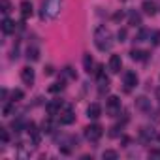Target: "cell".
<instances>
[{
	"label": "cell",
	"mask_w": 160,
	"mask_h": 160,
	"mask_svg": "<svg viewBox=\"0 0 160 160\" xmlns=\"http://www.w3.org/2000/svg\"><path fill=\"white\" fill-rule=\"evenodd\" d=\"M94 43L100 51H109L111 45H113V34L109 28L106 27H98L96 32H94Z\"/></svg>",
	"instance_id": "cell-1"
},
{
	"label": "cell",
	"mask_w": 160,
	"mask_h": 160,
	"mask_svg": "<svg viewBox=\"0 0 160 160\" xmlns=\"http://www.w3.org/2000/svg\"><path fill=\"white\" fill-rule=\"evenodd\" d=\"M106 113L109 117H117L121 113V100L117 96H109L106 100Z\"/></svg>",
	"instance_id": "cell-2"
},
{
	"label": "cell",
	"mask_w": 160,
	"mask_h": 160,
	"mask_svg": "<svg viewBox=\"0 0 160 160\" xmlns=\"http://www.w3.org/2000/svg\"><path fill=\"white\" fill-rule=\"evenodd\" d=\"M83 134H85V138H87L89 141H98V139L102 138V134H104V128H102L100 124H89V126L83 130Z\"/></svg>",
	"instance_id": "cell-3"
},
{
	"label": "cell",
	"mask_w": 160,
	"mask_h": 160,
	"mask_svg": "<svg viewBox=\"0 0 160 160\" xmlns=\"http://www.w3.org/2000/svg\"><path fill=\"white\" fill-rule=\"evenodd\" d=\"M45 10L49 12L51 17H55L58 13V10H60V0H45V2H43V12Z\"/></svg>",
	"instance_id": "cell-4"
},
{
	"label": "cell",
	"mask_w": 160,
	"mask_h": 160,
	"mask_svg": "<svg viewBox=\"0 0 160 160\" xmlns=\"http://www.w3.org/2000/svg\"><path fill=\"white\" fill-rule=\"evenodd\" d=\"M73 121H75V115H73V111L70 108H66V109H62L58 113V122L60 124H72Z\"/></svg>",
	"instance_id": "cell-5"
},
{
	"label": "cell",
	"mask_w": 160,
	"mask_h": 160,
	"mask_svg": "<svg viewBox=\"0 0 160 160\" xmlns=\"http://www.w3.org/2000/svg\"><path fill=\"white\" fill-rule=\"evenodd\" d=\"M96 75H98V89H100V92L108 91V89H109V79H108V75L102 72V66H98Z\"/></svg>",
	"instance_id": "cell-6"
},
{
	"label": "cell",
	"mask_w": 160,
	"mask_h": 160,
	"mask_svg": "<svg viewBox=\"0 0 160 160\" xmlns=\"http://www.w3.org/2000/svg\"><path fill=\"white\" fill-rule=\"evenodd\" d=\"M124 87H126V91H130V89H134L136 85H138V75H136V72H124Z\"/></svg>",
	"instance_id": "cell-7"
},
{
	"label": "cell",
	"mask_w": 160,
	"mask_h": 160,
	"mask_svg": "<svg viewBox=\"0 0 160 160\" xmlns=\"http://www.w3.org/2000/svg\"><path fill=\"white\" fill-rule=\"evenodd\" d=\"M21 79H23V83H27V85H32V83H34V79H36V75H34V70H32L30 66H25V68L21 70Z\"/></svg>",
	"instance_id": "cell-8"
},
{
	"label": "cell",
	"mask_w": 160,
	"mask_h": 160,
	"mask_svg": "<svg viewBox=\"0 0 160 160\" xmlns=\"http://www.w3.org/2000/svg\"><path fill=\"white\" fill-rule=\"evenodd\" d=\"M121 68H122V58L119 55H111V58H109V72L111 73H119Z\"/></svg>",
	"instance_id": "cell-9"
},
{
	"label": "cell",
	"mask_w": 160,
	"mask_h": 160,
	"mask_svg": "<svg viewBox=\"0 0 160 160\" xmlns=\"http://www.w3.org/2000/svg\"><path fill=\"white\" fill-rule=\"evenodd\" d=\"M27 132H28V136H32V143H34V145H38V143H40V130L36 128V124H34V122L27 124Z\"/></svg>",
	"instance_id": "cell-10"
},
{
	"label": "cell",
	"mask_w": 160,
	"mask_h": 160,
	"mask_svg": "<svg viewBox=\"0 0 160 160\" xmlns=\"http://www.w3.org/2000/svg\"><path fill=\"white\" fill-rule=\"evenodd\" d=\"M60 111H62V102L60 100H55V102L47 104V113L49 115H58Z\"/></svg>",
	"instance_id": "cell-11"
},
{
	"label": "cell",
	"mask_w": 160,
	"mask_h": 160,
	"mask_svg": "<svg viewBox=\"0 0 160 160\" xmlns=\"http://www.w3.org/2000/svg\"><path fill=\"white\" fill-rule=\"evenodd\" d=\"M87 115L91 117V119H98L100 115H102V108H100V104H91L89 106V109H87Z\"/></svg>",
	"instance_id": "cell-12"
},
{
	"label": "cell",
	"mask_w": 160,
	"mask_h": 160,
	"mask_svg": "<svg viewBox=\"0 0 160 160\" xmlns=\"http://www.w3.org/2000/svg\"><path fill=\"white\" fill-rule=\"evenodd\" d=\"M21 15H23V19H28L32 15V4L28 0H23L21 2Z\"/></svg>",
	"instance_id": "cell-13"
},
{
	"label": "cell",
	"mask_w": 160,
	"mask_h": 160,
	"mask_svg": "<svg viewBox=\"0 0 160 160\" xmlns=\"http://www.w3.org/2000/svg\"><path fill=\"white\" fill-rule=\"evenodd\" d=\"M141 10H143L147 15H154V13H156V4L151 2V0H145V2L141 4Z\"/></svg>",
	"instance_id": "cell-14"
},
{
	"label": "cell",
	"mask_w": 160,
	"mask_h": 160,
	"mask_svg": "<svg viewBox=\"0 0 160 160\" xmlns=\"http://www.w3.org/2000/svg\"><path fill=\"white\" fill-rule=\"evenodd\" d=\"M2 32H4V34H12V32H15V23H13L12 19L6 17V19L2 21Z\"/></svg>",
	"instance_id": "cell-15"
},
{
	"label": "cell",
	"mask_w": 160,
	"mask_h": 160,
	"mask_svg": "<svg viewBox=\"0 0 160 160\" xmlns=\"http://www.w3.org/2000/svg\"><path fill=\"white\" fill-rule=\"evenodd\" d=\"M130 57L134 60H145L147 58V51H141V49H132L130 51Z\"/></svg>",
	"instance_id": "cell-16"
},
{
	"label": "cell",
	"mask_w": 160,
	"mask_h": 160,
	"mask_svg": "<svg viewBox=\"0 0 160 160\" xmlns=\"http://www.w3.org/2000/svg\"><path fill=\"white\" fill-rule=\"evenodd\" d=\"M83 66H85V72L87 73H91L92 72V66H94V60H92V57L87 53L85 57H83Z\"/></svg>",
	"instance_id": "cell-17"
},
{
	"label": "cell",
	"mask_w": 160,
	"mask_h": 160,
	"mask_svg": "<svg viewBox=\"0 0 160 160\" xmlns=\"http://www.w3.org/2000/svg\"><path fill=\"white\" fill-rule=\"evenodd\" d=\"M128 21H130V25H132V27H138V25H141V15H139L138 12H130Z\"/></svg>",
	"instance_id": "cell-18"
},
{
	"label": "cell",
	"mask_w": 160,
	"mask_h": 160,
	"mask_svg": "<svg viewBox=\"0 0 160 160\" xmlns=\"http://www.w3.org/2000/svg\"><path fill=\"white\" fill-rule=\"evenodd\" d=\"M27 58H28V60H38V58H40V51H38L36 47H28V49H27Z\"/></svg>",
	"instance_id": "cell-19"
},
{
	"label": "cell",
	"mask_w": 160,
	"mask_h": 160,
	"mask_svg": "<svg viewBox=\"0 0 160 160\" xmlns=\"http://www.w3.org/2000/svg\"><path fill=\"white\" fill-rule=\"evenodd\" d=\"M0 10H2L4 15H8L12 12V4H10V0H0Z\"/></svg>",
	"instance_id": "cell-20"
},
{
	"label": "cell",
	"mask_w": 160,
	"mask_h": 160,
	"mask_svg": "<svg viewBox=\"0 0 160 160\" xmlns=\"http://www.w3.org/2000/svg\"><path fill=\"white\" fill-rule=\"evenodd\" d=\"M62 89H64V83H62V81H60V83H53V85H51V87H49V89H47V91H49V92H53V94H55V92H60V91H62Z\"/></svg>",
	"instance_id": "cell-21"
},
{
	"label": "cell",
	"mask_w": 160,
	"mask_h": 160,
	"mask_svg": "<svg viewBox=\"0 0 160 160\" xmlns=\"http://www.w3.org/2000/svg\"><path fill=\"white\" fill-rule=\"evenodd\" d=\"M117 156H119V154H117L115 151H104V152H102V158H104V160H115Z\"/></svg>",
	"instance_id": "cell-22"
},
{
	"label": "cell",
	"mask_w": 160,
	"mask_h": 160,
	"mask_svg": "<svg viewBox=\"0 0 160 160\" xmlns=\"http://www.w3.org/2000/svg\"><path fill=\"white\" fill-rule=\"evenodd\" d=\"M42 128H43V132H47V134H51L53 132V122H51V119H47V121H43V124H42Z\"/></svg>",
	"instance_id": "cell-23"
},
{
	"label": "cell",
	"mask_w": 160,
	"mask_h": 160,
	"mask_svg": "<svg viewBox=\"0 0 160 160\" xmlns=\"http://www.w3.org/2000/svg\"><path fill=\"white\" fill-rule=\"evenodd\" d=\"M138 108H141V109H147L149 108V102H147V98H138Z\"/></svg>",
	"instance_id": "cell-24"
},
{
	"label": "cell",
	"mask_w": 160,
	"mask_h": 160,
	"mask_svg": "<svg viewBox=\"0 0 160 160\" xmlns=\"http://www.w3.org/2000/svg\"><path fill=\"white\" fill-rule=\"evenodd\" d=\"M141 138H143V139H152V138H154V134H152V132H149V128H143V130H141Z\"/></svg>",
	"instance_id": "cell-25"
},
{
	"label": "cell",
	"mask_w": 160,
	"mask_h": 160,
	"mask_svg": "<svg viewBox=\"0 0 160 160\" xmlns=\"http://www.w3.org/2000/svg\"><path fill=\"white\" fill-rule=\"evenodd\" d=\"M0 139H2L4 143H8V141H10V136H8V132H6L4 128H0Z\"/></svg>",
	"instance_id": "cell-26"
},
{
	"label": "cell",
	"mask_w": 160,
	"mask_h": 160,
	"mask_svg": "<svg viewBox=\"0 0 160 160\" xmlns=\"http://www.w3.org/2000/svg\"><path fill=\"white\" fill-rule=\"evenodd\" d=\"M12 96H13V100L17 102V100H21V98H23V91H19V89H17V91H13V94H12Z\"/></svg>",
	"instance_id": "cell-27"
},
{
	"label": "cell",
	"mask_w": 160,
	"mask_h": 160,
	"mask_svg": "<svg viewBox=\"0 0 160 160\" xmlns=\"http://www.w3.org/2000/svg\"><path fill=\"white\" fill-rule=\"evenodd\" d=\"M13 128L15 130H21L23 128V121H13Z\"/></svg>",
	"instance_id": "cell-28"
},
{
	"label": "cell",
	"mask_w": 160,
	"mask_h": 160,
	"mask_svg": "<svg viewBox=\"0 0 160 160\" xmlns=\"http://www.w3.org/2000/svg\"><path fill=\"white\" fill-rule=\"evenodd\" d=\"M124 38H126V30H119V40L124 42Z\"/></svg>",
	"instance_id": "cell-29"
},
{
	"label": "cell",
	"mask_w": 160,
	"mask_h": 160,
	"mask_svg": "<svg viewBox=\"0 0 160 160\" xmlns=\"http://www.w3.org/2000/svg\"><path fill=\"white\" fill-rule=\"evenodd\" d=\"M12 109H13V106H6V108H4V115H10Z\"/></svg>",
	"instance_id": "cell-30"
},
{
	"label": "cell",
	"mask_w": 160,
	"mask_h": 160,
	"mask_svg": "<svg viewBox=\"0 0 160 160\" xmlns=\"http://www.w3.org/2000/svg\"><path fill=\"white\" fill-rule=\"evenodd\" d=\"M45 73H47V75H51V73H53V68H51V66H47V70H45Z\"/></svg>",
	"instance_id": "cell-31"
},
{
	"label": "cell",
	"mask_w": 160,
	"mask_h": 160,
	"mask_svg": "<svg viewBox=\"0 0 160 160\" xmlns=\"http://www.w3.org/2000/svg\"><path fill=\"white\" fill-rule=\"evenodd\" d=\"M156 98L160 100V89H156Z\"/></svg>",
	"instance_id": "cell-32"
},
{
	"label": "cell",
	"mask_w": 160,
	"mask_h": 160,
	"mask_svg": "<svg viewBox=\"0 0 160 160\" xmlns=\"http://www.w3.org/2000/svg\"><path fill=\"white\" fill-rule=\"evenodd\" d=\"M158 141H160V134H158Z\"/></svg>",
	"instance_id": "cell-33"
}]
</instances>
